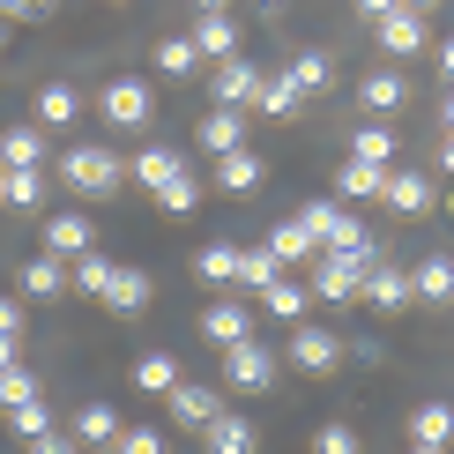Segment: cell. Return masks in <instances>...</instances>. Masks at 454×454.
Returning <instances> with one entry per match:
<instances>
[{"instance_id": "cell-1", "label": "cell", "mask_w": 454, "mask_h": 454, "mask_svg": "<svg viewBox=\"0 0 454 454\" xmlns=\"http://www.w3.org/2000/svg\"><path fill=\"white\" fill-rule=\"evenodd\" d=\"M60 186H67V194H82V201H112V194L127 186L120 149H105V142H74V149H60Z\"/></svg>"}, {"instance_id": "cell-2", "label": "cell", "mask_w": 454, "mask_h": 454, "mask_svg": "<svg viewBox=\"0 0 454 454\" xmlns=\"http://www.w3.org/2000/svg\"><path fill=\"white\" fill-rule=\"evenodd\" d=\"M380 254H335V246H320L313 254V298H328V306H357V298H365V269Z\"/></svg>"}, {"instance_id": "cell-3", "label": "cell", "mask_w": 454, "mask_h": 454, "mask_svg": "<svg viewBox=\"0 0 454 454\" xmlns=\"http://www.w3.org/2000/svg\"><path fill=\"white\" fill-rule=\"evenodd\" d=\"M283 372V350H269L261 335H246V343L223 350V395H269Z\"/></svg>"}, {"instance_id": "cell-4", "label": "cell", "mask_w": 454, "mask_h": 454, "mask_svg": "<svg viewBox=\"0 0 454 454\" xmlns=\"http://www.w3.org/2000/svg\"><path fill=\"white\" fill-rule=\"evenodd\" d=\"M298 223H306L320 246H335V254H372V231L343 209V201H306V209H298Z\"/></svg>"}, {"instance_id": "cell-5", "label": "cell", "mask_w": 454, "mask_h": 454, "mask_svg": "<svg viewBox=\"0 0 454 454\" xmlns=\"http://www.w3.org/2000/svg\"><path fill=\"white\" fill-rule=\"evenodd\" d=\"M98 120L112 127V135H135V127H149V82H135V74H112V82L98 90Z\"/></svg>"}, {"instance_id": "cell-6", "label": "cell", "mask_w": 454, "mask_h": 454, "mask_svg": "<svg viewBox=\"0 0 454 454\" xmlns=\"http://www.w3.org/2000/svg\"><path fill=\"white\" fill-rule=\"evenodd\" d=\"M343 335H328V328H313V320H298L291 328V343H283V365H298V372H335L343 365Z\"/></svg>"}, {"instance_id": "cell-7", "label": "cell", "mask_w": 454, "mask_h": 454, "mask_svg": "<svg viewBox=\"0 0 454 454\" xmlns=\"http://www.w3.org/2000/svg\"><path fill=\"white\" fill-rule=\"evenodd\" d=\"M261 82H269V74L246 60V52H231V60H216V74H209V98H216V105H231V112H254Z\"/></svg>"}, {"instance_id": "cell-8", "label": "cell", "mask_w": 454, "mask_h": 454, "mask_svg": "<svg viewBox=\"0 0 454 454\" xmlns=\"http://www.w3.org/2000/svg\"><path fill=\"white\" fill-rule=\"evenodd\" d=\"M164 410H172L179 432H209L223 418V387H201V380H179L172 395H164Z\"/></svg>"}, {"instance_id": "cell-9", "label": "cell", "mask_w": 454, "mask_h": 454, "mask_svg": "<svg viewBox=\"0 0 454 454\" xmlns=\"http://www.w3.org/2000/svg\"><path fill=\"white\" fill-rule=\"evenodd\" d=\"M372 37H380L387 60H410V52H425V45H432V23H425L418 8H387L380 23H372Z\"/></svg>"}, {"instance_id": "cell-10", "label": "cell", "mask_w": 454, "mask_h": 454, "mask_svg": "<svg viewBox=\"0 0 454 454\" xmlns=\"http://www.w3.org/2000/svg\"><path fill=\"white\" fill-rule=\"evenodd\" d=\"M365 306H372V313H410V306H418V291H410V269H395V261H372V269H365Z\"/></svg>"}, {"instance_id": "cell-11", "label": "cell", "mask_w": 454, "mask_h": 454, "mask_svg": "<svg viewBox=\"0 0 454 454\" xmlns=\"http://www.w3.org/2000/svg\"><path fill=\"white\" fill-rule=\"evenodd\" d=\"M201 335H209L216 350H231V343H246V335H254V306H246V298H216V306L201 313Z\"/></svg>"}, {"instance_id": "cell-12", "label": "cell", "mask_w": 454, "mask_h": 454, "mask_svg": "<svg viewBox=\"0 0 454 454\" xmlns=\"http://www.w3.org/2000/svg\"><path fill=\"white\" fill-rule=\"evenodd\" d=\"M90 246H98V223H90L82 209H60V216H45V254L74 261V254H90Z\"/></svg>"}, {"instance_id": "cell-13", "label": "cell", "mask_w": 454, "mask_h": 454, "mask_svg": "<svg viewBox=\"0 0 454 454\" xmlns=\"http://www.w3.org/2000/svg\"><path fill=\"white\" fill-rule=\"evenodd\" d=\"M357 105H365L372 120H395V112L410 105V82H403V67H380V74H365V82H357Z\"/></svg>"}, {"instance_id": "cell-14", "label": "cell", "mask_w": 454, "mask_h": 454, "mask_svg": "<svg viewBox=\"0 0 454 454\" xmlns=\"http://www.w3.org/2000/svg\"><path fill=\"white\" fill-rule=\"evenodd\" d=\"M0 172H45V127H0Z\"/></svg>"}, {"instance_id": "cell-15", "label": "cell", "mask_w": 454, "mask_h": 454, "mask_svg": "<svg viewBox=\"0 0 454 454\" xmlns=\"http://www.w3.org/2000/svg\"><path fill=\"white\" fill-rule=\"evenodd\" d=\"M179 172H186V157H179V149H164V142H149L142 157L127 164V179H135V186H149V194H164V186H172Z\"/></svg>"}, {"instance_id": "cell-16", "label": "cell", "mask_w": 454, "mask_h": 454, "mask_svg": "<svg viewBox=\"0 0 454 454\" xmlns=\"http://www.w3.org/2000/svg\"><path fill=\"white\" fill-rule=\"evenodd\" d=\"M201 149H209V157H231V149H246V112L209 105V112H201Z\"/></svg>"}, {"instance_id": "cell-17", "label": "cell", "mask_w": 454, "mask_h": 454, "mask_svg": "<svg viewBox=\"0 0 454 454\" xmlns=\"http://www.w3.org/2000/svg\"><path fill=\"white\" fill-rule=\"evenodd\" d=\"M380 201H387L395 216H425L432 201H440V186H432L425 172H387V194H380Z\"/></svg>"}, {"instance_id": "cell-18", "label": "cell", "mask_w": 454, "mask_h": 454, "mask_svg": "<svg viewBox=\"0 0 454 454\" xmlns=\"http://www.w3.org/2000/svg\"><path fill=\"white\" fill-rule=\"evenodd\" d=\"M410 291H418L425 306H454V254H425L418 269H410Z\"/></svg>"}, {"instance_id": "cell-19", "label": "cell", "mask_w": 454, "mask_h": 454, "mask_svg": "<svg viewBox=\"0 0 454 454\" xmlns=\"http://www.w3.org/2000/svg\"><path fill=\"white\" fill-rule=\"evenodd\" d=\"M201 447L209 454H261V432H254V418H239V410H223V418L201 432Z\"/></svg>"}, {"instance_id": "cell-20", "label": "cell", "mask_w": 454, "mask_h": 454, "mask_svg": "<svg viewBox=\"0 0 454 454\" xmlns=\"http://www.w3.org/2000/svg\"><path fill=\"white\" fill-rule=\"evenodd\" d=\"M387 172H395V164H365V157H350L343 172H335V201H372V194H387Z\"/></svg>"}, {"instance_id": "cell-21", "label": "cell", "mask_w": 454, "mask_h": 454, "mask_svg": "<svg viewBox=\"0 0 454 454\" xmlns=\"http://www.w3.org/2000/svg\"><path fill=\"white\" fill-rule=\"evenodd\" d=\"M306 306H313V283H298V276H276L269 291H261V313H276V320H306Z\"/></svg>"}, {"instance_id": "cell-22", "label": "cell", "mask_w": 454, "mask_h": 454, "mask_svg": "<svg viewBox=\"0 0 454 454\" xmlns=\"http://www.w3.org/2000/svg\"><path fill=\"white\" fill-rule=\"evenodd\" d=\"M112 269H120V261L90 246V254H74V261H67V291H82V298H105V291H112Z\"/></svg>"}, {"instance_id": "cell-23", "label": "cell", "mask_w": 454, "mask_h": 454, "mask_svg": "<svg viewBox=\"0 0 454 454\" xmlns=\"http://www.w3.org/2000/svg\"><path fill=\"white\" fill-rule=\"evenodd\" d=\"M186 37H194V52H216V60H231V52H239V23L223 8H201V23L186 30Z\"/></svg>"}, {"instance_id": "cell-24", "label": "cell", "mask_w": 454, "mask_h": 454, "mask_svg": "<svg viewBox=\"0 0 454 454\" xmlns=\"http://www.w3.org/2000/svg\"><path fill=\"white\" fill-rule=\"evenodd\" d=\"M23 298H67V261L60 254H37V261H23Z\"/></svg>"}, {"instance_id": "cell-25", "label": "cell", "mask_w": 454, "mask_h": 454, "mask_svg": "<svg viewBox=\"0 0 454 454\" xmlns=\"http://www.w3.org/2000/svg\"><path fill=\"white\" fill-rule=\"evenodd\" d=\"M410 447H454V410L447 403H418L410 410Z\"/></svg>"}, {"instance_id": "cell-26", "label": "cell", "mask_w": 454, "mask_h": 454, "mask_svg": "<svg viewBox=\"0 0 454 454\" xmlns=\"http://www.w3.org/2000/svg\"><path fill=\"white\" fill-rule=\"evenodd\" d=\"M261 179H269V164H261L254 149H231V157H216V186H223V194H254Z\"/></svg>"}, {"instance_id": "cell-27", "label": "cell", "mask_w": 454, "mask_h": 454, "mask_svg": "<svg viewBox=\"0 0 454 454\" xmlns=\"http://www.w3.org/2000/svg\"><path fill=\"white\" fill-rule=\"evenodd\" d=\"M120 410H112V403H82V410H74V440H82V447H112V440H120Z\"/></svg>"}, {"instance_id": "cell-28", "label": "cell", "mask_w": 454, "mask_h": 454, "mask_svg": "<svg viewBox=\"0 0 454 454\" xmlns=\"http://www.w3.org/2000/svg\"><path fill=\"white\" fill-rule=\"evenodd\" d=\"M261 246H269V254L283 261V269H291V261H313V254H320V239H313V231H306L298 216H283V223H276V231L261 239Z\"/></svg>"}, {"instance_id": "cell-29", "label": "cell", "mask_w": 454, "mask_h": 454, "mask_svg": "<svg viewBox=\"0 0 454 454\" xmlns=\"http://www.w3.org/2000/svg\"><path fill=\"white\" fill-rule=\"evenodd\" d=\"M298 98H306V90H298V74L283 67V74H269V82H261L254 112H261V120H291V112H298Z\"/></svg>"}, {"instance_id": "cell-30", "label": "cell", "mask_w": 454, "mask_h": 454, "mask_svg": "<svg viewBox=\"0 0 454 454\" xmlns=\"http://www.w3.org/2000/svg\"><path fill=\"white\" fill-rule=\"evenodd\" d=\"M149 291H157V283H149V269H112L105 306H112V313H142V306H149Z\"/></svg>"}, {"instance_id": "cell-31", "label": "cell", "mask_w": 454, "mask_h": 454, "mask_svg": "<svg viewBox=\"0 0 454 454\" xmlns=\"http://www.w3.org/2000/svg\"><path fill=\"white\" fill-rule=\"evenodd\" d=\"M239 254H246L239 239H209V246H201V254H194L201 283H239Z\"/></svg>"}, {"instance_id": "cell-32", "label": "cell", "mask_w": 454, "mask_h": 454, "mask_svg": "<svg viewBox=\"0 0 454 454\" xmlns=\"http://www.w3.org/2000/svg\"><path fill=\"white\" fill-rule=\"evenodd\" d=\"M82 120V98H74L67 82H45L37 90V127H74Z\"/></svg>"}, {"instance_id": "cell-33", "label": "cell", "mask_w": 454, "mask_h": 454, "mask_svg": "<svg viewBox=\"0 0 454 454\" xmlns=\"http://www.w3.org/2000/svg\"><path fill=\"white\" fill-rule=\"evenodd\" d=\"M37 372L23 365V357H15V365H0V418H8V410H23V403H37Z\"/></svg>"}, {"instance_id": "cell-34", "label": "cell", "mask_w": 454, "mask_h": 454, "mask_svg": "<svg viewBox=\"0 0 454 454\" xmlns=\"http://www.w3.org/2000/svg\"><path fill=\"white\" fill-rule=\"evenodd\" d=\"M135 387H142V395H172V387H179V357H172V350H149L142 365H135Z\"/></svg>"}, {"instance_id": "cell-35", "label": "cell", "mask_w": 454, "mask_h": 454, "mask_svg": "<svg viewBox=\"0 0 454 454\" xmlns=\"http://www.w3.org/2000/svg\"><path fill=\"white\" fill-rule=\"evenodd\" d=\"M291 74H298V90H306V98H320V90L335 82V60L320 45H306V52H291Z\"/></svg>"}, {"instance_id": "cell-36", "label": "cell", "mask_w": 454, "mask_h": 454, "mask_svg": "<svg viewBox=\"0 0 454 454\" xmlns=\"http://www.w3.org/2000/svg\"><path fill=\"white\" fill-rule=\"evenodd\" d=\"M276 276H283V261L269 254V246H246L239 254V291H269Z\"/></svg>"}, {"instance_id": "cell-37", "label": "cell", "mask_w": 454, "mask_h": 454, "mask_svg": "<svg viewBox=\"0 0 454 454\" xmlns=\"http://www.w3.org/2000/svg\"><path fill=\"white\" fill-rule=\"evenodd\" d=\"M350 157H365V164H395V127H387V120L357 127V135H350Z\"/></svg>"}, {"instance_id": "cell-38", "label": "cell", "mask_w": 454, "mask_h": 454, "mask_svg": "<svg viewBox=\"0 0 454 454\" xmlns=\"http://www.w3.org/2000/svg\"><path fill=\"white\" fill-rule=\"evenodd\" d=\"M201 67V52H194V37H164V45H157V74H172V82H179V74H194Z\"/></svg>"}, {"instance_id": "cell-39", "label": "cell", "mask_w": 454, "mask_h": 454, "mask_svg": "<svg viewBox=\"0 0 454 454\" xmlns=\"http://www.w3.org/2000/svg\"><path fill=\"white\" fill-rule=\"evenodd\" d=\"M313 454H365V440H357V425H343V418H328L313 432Z\"/></svg>"}, {"instance_id": "cell-40", "label": "cell", "mask_w": 454, "mask_h": 454, "mask_svg": "<svg viewBox=\"0 0 454 454\" xmlns=\"http://www.w3.org/2000/svg\"><path fill=\"white\" fill-rule=\"evenodd\" d=\"M157 201H164V209H172V216H194V209H201V179H194V164H186V172H179L172 186H164Z\"/></svg>"}, {"instance_id": "cell-41", "label": "cell", "mask_w": 454, "mask_h": 454, "mask_svg": "<svg viewBox=\"0 0 454 454\" xmlns=\"http://www.w3.org/2000/svg\"><path fill=\"white\" fill-rule=\"evenodd\" d=\"M8 209H45V172H8Z\"/></svg>"}, {"instance_id": "cell-42", "label": "cell", "mask_w": 454, "mask_h": 454, "mask_svg": "<svg viewBox=\"0 0 454 454\" xmlns=\"http://www.w3.org/2000/svg\"><path fill=\"white\" fill-rule=\"evenodd\" d=\"M8 425H15V440H37V432H52V403H45V395H37V403L8 410Z\"/></svg>"}, {"instance_id": "cell-43", "label": "cell", "mask_w": 454, "mask_h": 454, "mask_svg": "<svg viewBox=\"0 0 454 454\" xmlns=\"http://www.w3.org/2000/svg\"><path fill=\"white\" fill-rule=\"evenodd\" d=\"M112 454H164V432L157 425H127L120 440H112Z\"/></svg>"}, {"instance_id": "cell-44", "label": "cell", "mask_w": 454, "mask_h": 454, "mask_svg": "<svg viewBox=\"0 0 454 454\" xmlns=\"http://www.w3.org/2000/svg\"><path fill=\"white\" fill-rule=\"evenodd\" d=\"M23 454H82V440H74V432H37V440H23Z\"/></svg>"}, {"instance_id": "cell-45", "label": "cell", "mask_w": 454, "mask_h": 454, "mask_svg": "<svg viewBox=\"0 0 454 454\" xmlns=\"http://www.w3.org/2000/svg\"><path fill=\"white\" fill-rule=\"evenodd\" d=\"M0 335H15V343H23V298H0Z\"/></svg>"}, {"instance_id": "cell-46", "label": "cell", "mask_w": 454, "mask_h": 454, "mask_svg": "<svg viewBox=\"0 0 454 454\" xmlns=\"http://www.w3.org/2000/svg\"><path fill=\"white\" fill-rule=\"evenodd\" d=\"M37 15H45L37 0H0V23H37Z\"/></svg>"}, {"instance_id": "cell-47", "label": "cell", "mask_w": 454, "mask_h": 454, "mask_svg": "<svg viewBox=\"0 0 454 454\" xmlns=\"http://www.w3.org/2000/svg\"><path fill=\"white\" fill-rule=\"evenodd\" d=\"M350 8L365 15V23H380V15H387V8H403V0H350Z\"/></svg>"}, {"instance_id": "cell-48", "label": "cell", "mask_w": 454, "mask_h": 454, "mask_svg": "<svg viewBox=\"0 0 454 454\" xmlns=\"http://www.w3.org/2000/svg\"><path fill=\"white\" fill-rule=\"evenodd\" d=\"M440 74H447V82H454V30L440 37Z\"/></svg>"}, {"instance_id": "cell-49", "label": "cell", "mask_w": 454, "mask_h": 454, "mask_svg": "<svg viewBox=\"0 0 454 454\" xmlns=\"http://www.w3.org/2000/svg\"><path fill=\"white\" fill-rule=\"evenodd\" d=\"M15 357H23V343H15V335H0V365H15Z\"/></svg>"}, {"instance_id": "cell-50", "label": "cell", "mask_w": 454, "mask_h": 454, "mask_svg": "<svg viewBox=\"0 0 454 454\" xmlns=\"http://www.w3.org/2000/svg\"><path fill=\"white\" fill-rule=\"evenodd\" d=\"M440 127H447V135H454V90H447V105H440Z\"/></svg>"}, {"instance_id": "cell-51", "label": "cell", "mask_w": 454, "mask_h": 454, "mask_svg": "<svg viewBox=\"0 0 454 454\" xmlns=\"http://www.w3.org/2000/svg\"><path fill=\"white\" fill-rule=\"evenodd\" d=\"M403 8H418V15H432V0H403Z\"/></svg>"}, {"instance_id": "cell-52", "label": "cell", "mask_w": 454, "mask_h": 454, "mask_svg": "<svg viewBox=\"0 0 454 454\" xmlns=\"http://www.w3.org/2000/svg\"><path fill=\"white\" fill-rule=\"evenodd\" d=\"M410 454H447V447H410Z\"/></svg>"}, {"instance_id": "cell-53", "label": "cell", "mask_w": 454, "mask_h": 454, "mask_svg": "<svg viewBox=\"0 0 454 454\" xmlns=\"http://www.w3.org/2000/svg\"><path fill=\"white\" fill-rule=\"evenodd\" d=\"M194 8H223V0H194Z\"/></svg>"}, {"instance_id": "cell-54", "label": "cell", "mask_w": 454, "mask_h": 454, "mask_svg": "<svg viewBox=\"0 0 454 454\" xmlns=\"http://www.w3.org/2000/svg\"><path fill=\"white\" fill-rule=\"evenodd\" d=\"M0 201H8V172H0Z\"/></svg>"}, {"instance_id": "cell-55", "label": "cell", "mask_w": 454, "mask_h": 454, "mask_svg": "<svg viewBox=\"0 0 454 454\" xmlns=\"http://www.w3.org/2000/svg\"><path fill=\"white\" fill-rule=\"evenodd\" d=\"M0 52H8V23H0Z\"/></svg>"}, {"instance_id": "cell-56", "label": "cell", "mask_w": 454, "mask_h": 454, "mask_svg": "<svg viewBox=\"0 0 454 454\" xmlns=\"http://www.w3.org/2000/svg\"><path fill=\"white\" fill-rule=\"evenodd\" d=\"M447 216H454V194H447Z\"/></svg>"}, {"instance_id": "cell-57", "label": "cell", "mask_w": 454, "mask_h": 454, "mask_svg": "<svg viewBox=\"0 0 454 454\" xmlns=\"http://www.w3.org/2000/svg\"><path fill=\"white\" fill-rule=\"evenodd\" d=\"M37 8H52V0H37Z\"/></svg>"}]
</instances>
